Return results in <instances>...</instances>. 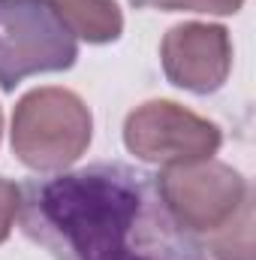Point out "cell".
<instances>
[{"label": "cell", "mask_w": 256, "mask_h": 260, "mask_svg": "<svg viewBox=\"0 0 256 260\" xmlns=\"http://www.w3.org/2000/svg\"><path fill=\"white\" fill-rule=\"evenodd\" d=\"M157 191L178 224H187L190 230H217L223 221L235 218V209L247 200L241 176L220 164L199 170H190V164L178 167L157 179Z\"/></svg>", "instance_id": "5"}, {"label": "cell", "mask_w": 256, "mask_h": 260, "mask_svg": "<svg viewBox=\"0 0 256 260\" xmlns=\"http://www.w3.org/2000/svg\"><path fill=\"white\" fill-rule=\"evenodd\" d=\"M15 124L46 127L42 133L12 139L18 157L33 170L69 167L91 142V115L84 103L75 94L58 88L30 91L15 109Z\"/></svg>", "instance_id": "3"}, {"label": "cell", "mask_w": 256, "mask_h": 260, "mask_svg": "<svg viewBox=\"0 0 256 260\" xmlns=\"http://www.w3.org/2000/svg\"><path fill=\"white\" fill-rule=\"evenodd\" d=\"M229 37L223 27L211 24H181L169 30L163 43L166 76L196 94L217 91L229 73Z\"/></svg>", "instance_id": "6"}, {"label": "cell", "mask_w": 256, "mask_h": 260, "mask_svg": "<svg viewBox=\"0 0 256 260\" xmlns=\"http://www.w3.org/2000/svg\"><path fill=\"white\" fill-rule=\"evenodd\" d=\"M145 185L121 167L49 179L30 200L27 230L66 260H160L130 242L145 215Z\"/></svg>", "instance_id": "1"}, {"label": "cell", "mask_w": 256, "mask_h": 260, "mask_svg": "<svg viewBox=\"0 0 256 260\" xmlns=\"http://www.w3.org/2000/svg\"><path fill=\"white\" fill-rule=\"evenodd\" d=\"M66 27L88 43H109L121 37L124 18L115 0H49Z\"/></svg>", "instance_id": "7"}, {"label": "cell", "mask_w": 256, "mask_h": 260, "mask_svg": "<svg viewBox=\"0 0 256 260\" xmlns=\"http://www.w3.org/2000/svg\"><path fill=\"white\" fill-rule=\"evenodd\" d=\"M15 212H18V188L9 185L6 179H0V242L9 236Z\"/></svg>", "instance_id": "9"}, {"label": "cell", "mask_w": 256, "mask_h": 260, "mask_svg": "<svg viewBox=\"0 0 256 260\" xmlns=\"http://www.w3.org/2000/svg\"><path fill=\"white\" fill-rule=\"evenodd\" d=\"M127 148L154 164H196L217 151L220 130L178 103H148L127 118Z\"/></svg>", "instance_id": "4"}, {"label": "cell", "mask_w": 256, "mask_h": 260, "mask_svg": "<svg viewBox=\"0 0 256 260\" xmlns=\"http://www.w3.org/2000/svg\"><path fill=\"white\" fill-rule=\"evenodd\" d=\"M139 6H163V9H193V12H238L244 0H133Z\"/></svg>", "instance_id": "8"}, {"label": "cell", "mask_w": 256, "mask_h": 260, "mask_svg": "<svg viewBox=\"0 0 256 260\" xmlns=\"http://www.w3.org/2000/svg\"><path fill=\"white\" fill-rule=\"evenodd\" d=\"M75 34L49 0H0V88L75 64Z\"/></svg>", "instance_id": "2"}]
</instances>
